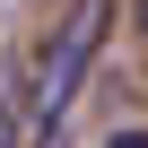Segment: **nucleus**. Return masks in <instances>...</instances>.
<instances>
[{"label": "nucleus", "instance_id": "1", "mask_svg": "<svg viewBox=\"0 0 148 148\" xmlns=\"http://www.w3.org/2000/svg\"><path fill=\"white\" fill-rule=\"evenodd\" d=\"M105 0H79L61 26H52V44H44V61H35V131H44V148H52V131L70 122V105H79V87H87V70H96V44H105Z\"/></svg>", "mask_w": 148, "mask_h": 148}, {"label": "nucleus", "instance_id": "2", "mask_svg": "<svg viewBox=\"0 0 148 148\" xmlns=\"http://www.w3.org/2000/svg\"><path fill=\"white\" fill-rule=\"evenodd\" d=\"M105 148H148V131H122V139H105Z\"/></svg>", "mask_w": 148, "mask_h": 148}, {"label": "nucleus", "instance_id": "3", "mask_svg": "<svg viewBox=\"0 0 148 148\" xmlns=\"http://www.w3.org/2000/svg\"><path fill=\"white\" fill-rule=\"evenodd\" d=\"M0 148H18V122H9V113H0Z\"/></svg>", "mask_w": 148, "mask_h": 148}, {"label": "nucleus", "instance_id": "4", "mask_svg": "<svg viewBox=\"0 0 148 148\" xmlns=\"http://www.w3.org/2000/svg\"><path fill=\"white\" fill-rule=\"evenodd\" d=\"M139 26H148V0H139Z\"/></svg>", "mask_w": 148, "mask_h": 148}]
</instances>
